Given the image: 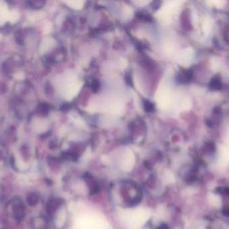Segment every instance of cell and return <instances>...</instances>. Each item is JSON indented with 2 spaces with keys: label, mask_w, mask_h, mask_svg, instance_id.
<instances>
[{
  "label": "cell",
  "mask_w": 229,
  "mask_h": 229,
  "mask_svg": "<svg viewBox=\"0 0 229 229\" xmlns=\"http://www.w3.org/2000/svg\"><path fill=\"white\" fill-rule=\"evenodd\" d=\"M209 200L212 206L216 208H221L222 206V199L221 197L215 194H210L209 196Z\"/></svg>",
  "instance_id": "cell-1"
},
{
  "label": "cell",
  "mask_w": 229,
  "mask_h": 229,
  "mask_svg": "<svg viewBox=\"0 0 229 229\" xmlns=\"http://www.w3.org/2000/svg\"><path fill=\"white\" fill-rule=\"evenodd\" d=\"M222 157L225 162L229 163V151L226 149H223L222 151Z\"/></svg>",
  "instance_id": "cell-2"
},
{
  "label": "cell",
  "mask_w": 229,
  "mask_h": 229,
  "mask_svg": "<svg viewBox=\"0 0 229 229\" xmlns=\"http://www.w3.org/2000/svg\"><path fill=\"white\" fill-rule=\"evenodd\" d=\"M38 202V199L37 197L34 196V195H31V196L29 197L28 198V203L30 204V205H34Z\"/></svg>",
  "instance_id": "cell-3"
},
{
  "label": "cell",
  "mask_w": 229,
  "mask_h": 229,
  "mask_svg": "<svg viewBox=\"0 0 229 229\" xmlns=\"http://www.w3.org/2000/svg\"><path fill=\"white\" fill-rule=\"evenodd\" d=\"M158 229H167V227L165 225H161V226H159Z\"/></svg>",
  "instance_id": "cell-4"
}]
</instances>
